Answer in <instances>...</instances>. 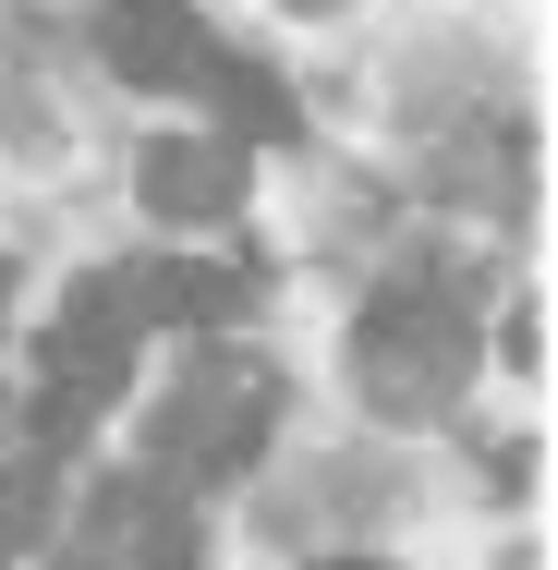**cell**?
Returning <instances> with one entry per match:
<instances>
[{
	"label": "cell",
	"instance_id": "6da1fadb",
	"mask_svg": "<svg viewBox=\"0 0 558 570\" xmlns=\"http://www.w3.org/2000/svg\"><path fill=\"white\" fill-rule=\"evenodd\" d=\"M267 425H280V376L255 364V352H219V341H195V364L146 401V473H243V461L267 450Z\"/></svg>",
	"mask_w": 558,
	"mask_h": 570
},
{
	"label": "cell",
	"instance_id": "7a4b0ae2",
	"mask_svg": "<svg viewBox=\"0 0 558 570\" xmlns=\"http://www.w3.org/2000/svg\"><path fill=\"white\" fill-rule=\"evenodd\" d=\"M461 364H473V304H461L449 279L376 292V304H364V328H352V389H364L376 413H401V425L449 413Z\"/></svg>",
	"mask_w": 558,
	"mask_h": 570
},
{
	"label": "cell",
	"instance_id": "3957f363",
	"mask_svg": "<svg viewBox=\"0 0 558 570\" xmlns=\"http://www.w3.org/2000/svg\"><path fill=\"white\" fill-rule=\"evenodd\" d=\"M134 341H146V328L121 316L110 279H74V304H61L49 341H37V450H74L121 389H134Z\"/></svg>",
	"mask_w": 558,
	"mask_h": 570
},
{
	"label": "cell",
	"instance_id": "277c9868",
	"mask_svg": "<svg viewBox=\"0 0 558 570\" xmlns=\"http://www.w3.org/2000/svg\"><path fill=\"white\" fill-rule=\"evenodd\" d=\"M61 547L74 570H195V498L170 473H98Z\"/></svg>",
	"mask_w": 558,
	"mask_h": 570
},
{
	"label": "cell",
	"instance_id": "5b68a950",
	"mask_svg": "<svg viewBox=\"0 0 558 570\" xmlns=\"http://www.w3.org/2000/svg\"><path fill=\"white\" fill-rule=\"evenodd\" d=\"M98 49L121 86H195V61L219 37L195 24V0H98Z\"/></svg>",
	"mask_w": 558,
	"mask_h": 570
},
{
	"label": "cell",
	"instance_id": "8992f818",
	"mask_svg": "<svg viewBox=\"0 0 558 570\" xmlns=\"http://www.w3.org/2000/svg\"><path fill=\"white\" fill-rule=\"evenodd\" d=\"M110 292L134 328H195V341L243 316V279L231 267H183V255H134V267H110Z\"/></svg>",
	"mask_w": 558,
	"mask_h": 570
},
{
	"label": "cell",
	"instance_id": "52a82bcc",
	"mask_svg": "<svg viewBox=\"0 0 558 570\" xmlns=\"http://www.w3.org/2000/svg\"><path fill=\"white\" fill-rule=\"evenodd\" d=\"M134 195H146L158 219H231V207H243V158H231L219 134H158V146L134 158Z\"/></svg>",
	"mask_w": 558,
	"mask_h": 570
},
{
	"label": "cell",
	"instance_id": "ba28073f",
	"mask_svg": "<svg viewBox=\"0 0 558 570\" xmlns=\"http://www.w3.org/2000/svg\"><path fill=\"white\" fill-rule=\"evenodd\" d=\"M195 86L219 98V121H231V134H292V98H280L255 61H231V49H207V61H195Z\"/></svg>",
	"mask_w": 558,
	"mask_h": 570
},
{
	"label": "cell",
	"instance_id": "9c48e42d",
	"mask_svg": "<svg viewBox=\"0 0 558 570\" xmlns=\"http://www.w3.org/2000/svg\"><path fill=\"white\" fill-rule=\"evenodd\" d=\"M37 522H49V450H37L25 473H12V485H0V547H25Z\"/></svg>",
	"mask_w": 558,
	"mask_h": 570
},
{
	"label": "cell",
	"instance_id": "30bf717a",
	"mask_svg": "<svg viewBox=\"0 0 558 570\" xmlns=\"http://www.w3.org/2000/svg\"><path fill=\"white\" fill-rule=\"evenodd\" d=\"M292 12H340V0H292Z\"/></svg>",
	"mask_w": 558,
	"mask_h": 570
},
{
	"label": "cell",
	"instance_id": "8fae6325",
	"mask_svg": "<svg viewBox=\"0 0 558 570\" xmlns=\"http://www.w3.org/2000/svg\"><path fill=\"white\" fill-rule=\"evenodd\" d=\"M329 570H376V559H329Z\"/></svg>",
	"mask_w": 558,
	"mask_h": 570
},
{
	"label": "cell",
	"instance_id": "7c38bea8",
	"mask_svg": "<svg viewBox=\"0 0 558 570\" xmlns=\"http://www.w3.org/2000/svg\"><path fill=\"white\" fill-rule=\"evenodd\" d=\"M0 292H12V267H0Z\"/></svg>",
	"mask_w": 558,
	"mask_h": 570
}]
</instances>
